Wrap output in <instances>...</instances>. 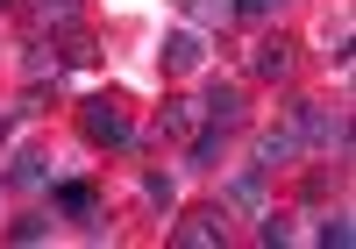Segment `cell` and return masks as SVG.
Masks as SVG:
<instances>
[{
  "mask_svg": "<svg viewBox=\"0 0 356 249\" xmlns=\"http://www.w3.org/2000/svg\"><path fill=\"white\" fill-rule=\"evenodd\" d=\"M79 129H86V143H107V150H136V129H129V114L114 107V100H86V107H79Z\"/></svg>",
  "mask_w": 356,
  "mask_h": 249,
  "instance_id": "obj_1",
  "label": "cell"
},
{
  "mask_svg": "<svg viewBox=\"0 0 356 249\" xmlns=\"http://www.w3.org/2000/svg\"><path fill=\"white\" fill-rule=\"evenodd\" d=\"M57 214H72V221H93L100 214V193L86 178H72V185H57Z\"/></svg>",
  "mask_w": 356,
  "mask_h": 249,
  "instance_id": "obj_2",
  "label": "cell"
},
{
  "mask_svg": "<svg viewBox=\"0 0 356 249\" xmlns=\"http://www.w3.org/2000/svg\"><path fill=\"white\" fill-rule=\"evenodd\" d=\"M200 36H193V29H178V36H164V72H200Z\"/></svg>",
  "mask_w": 356,
  "mask_h": 249,
  "instance_id": "obj_3",
  "label": "cell"
},
{
  "mask_svg": "<svg viewBox=\"0 0 356 249\" xmlns=\"http://www.w3.org/2000/svg\"><path fill=\"white\" fill-rule=\"evenodd\" d=\"M250 72H257V79H285V72H292V43H285V36H278V43H257Z\"/></svg>",
  "mask_w": 356,
  "mask_h": 249,
  "instance_id": "obj_4",
  "label": "cell"
},
{
  "mask_svg": "<svg viewBox=\"0 0 356 249\" xmlns=\"http://www.w3.org/2000/svg\"><path fill=\"white\" fill-rule=\"evenodd\" d=\"M207 121L235 129V121H243V93H235V86H214V93H207Z\"/></svg>",
  "mask_w": 356,
  "mask_h": 249,
  "instance_id": "obj_5",
  "label": "cell"
},
{
  "mask_svg": "<svg viewBox=\"0 0 356 249\" xmlns=\"http://www.w3.org/2000/svg\"><path fill=\"white\" fill-rule=\"evenodd\" d=\"M171 242H221V214H186L171 228Z\"/></svg>",
  "mask_w": 356,
  "mask_h": 249,
  "instance_id": "obj_6",
  "label": "cell"
},
{
  "mask_svg": "<svg viewBox=\"0 0 356 249\" xmlns=\"http://www.w3.org/2000/svg\"><path fill=\"white\" fill-rule=\"evenodd\" d=\"M8 178H15V185H43V157H36V150H22Z\"/></svg>",
  "mask_w": 356,
  "mask_h": 249,
  "instance_id": "obj_7",
  "label": "cell"
},
{
  "mask_svg": "<svg viewBox=\"0 0 356 249\" xmlns=\"http://www.w3.org/2000/svg\"><path fill=\"white\" fill-rule=\"evenodd\" d=\"M36 235H43V214H22V221L8 228V242H36Z\"/></svg>",
  "mask_w": 356,
  "mask_h": 249,
  "instance_id": "obj_8",
  "label": "cell"
},
{
  "mask_svg": "<svg viewBox=\"0 0 356 249\" xmlns=\"http://www.w3.org/2000/svg\"><path fill=\"white\" fill-rule=\"evenodd\" d=\"M321 242H328V249H342V242H349V221H342V214H335V221H321Z\"/></svg>",
  "mask_w": 356,
  "mask_h": 249,
  "instance_id": "obj_9",
  "label": "cell"
},
{
  "mask_svg": "<svg viewBox=\"0 0 356 249\" xmlns=\"http://www.w3.org/2000/svg\"><path fill=\"white\" fill-rule=\"evenodd\" d=\"M235 15H250V22H264V15H278V0H235Z\"/></svg>",
  "mask_w": 356,
  "mask_h": 249,
  "instance_id": "obj_10",
  "label": "cell"
},
{
  "mask_svg": "<svg viewBox=\"0 0 356 249\" xmlns=\"http://www.w3.org/2000/svg\"><path fill=\"white\" fill-rule=\"evenodd\" d=\"M43 8H50V15H79V0H43Z\"/></svg>",
  "mask_w": 356,
  "mask_h": 249,
  "instance_id": "obj_11",
  "label": "cell"
},
{
  "mask_svg": "<svg viewBox=\"0 0 356 249\" xmlns=\"http://www.w3.org/2000/svg\"><path fill=\"white\" fill-rule=\"evenodd\" d=\"M0 8H8V0H0Z\"/></svg>",
  "mask_w": 356,
  "mask_h": 249,
  "instance_id": "obj_12",
  "label": "cell"
}]
</instances>
